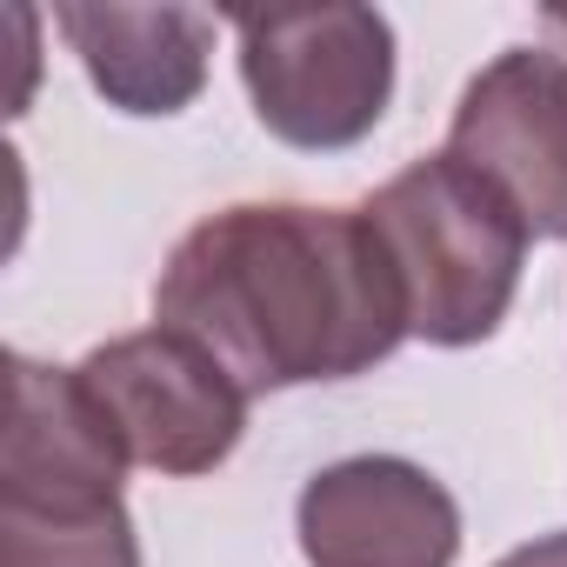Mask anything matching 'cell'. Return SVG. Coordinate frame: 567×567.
Returning a JSON list of instances; mask_svg holds the SVG:
<instances>
[{"label":"cell","mask_w":567,"mask_h":567,"mask_svg":"<svg viewBox=\"0 0 567 567\" xmlns=\"http://www.w3.org/2000/svg\"><path fill=\"white\" fill-rule=\"evenodd\" d=\"M54 28L121 114H181L207 87L214 14L200 8H54Z\"/></svg>","instance_id":"ba28073f"},{"label":"cell","mask_w":567,"mask_h":567,"mask_svg":"<svg viewBox=\"0 0 567 567\" xmlns=\"http://www.w3.org/2000/svg\"><path fill=\"white\" fill-rule=\"evenodd\" d=\"M81 381L101 401L127 461L154 474H214L247 434L240 381L174 328H147L94 348L81 361Z\"/></svg>","instance_id":"277c9868"},{"label":"cell","mask_w":567,"mask_h":567,"mask_svg":"<svg viewBox=\"0 0 567 567\" xmlns=\"http://www.w3.org/2000/svg\"><path fill=\"white\" fill-rule=\"evenodd\" d=\"M547 21H554V28H560V34H567V8H547Z\"/></svg>","instance_id":"8fae6325"},{"label":"cell","mask_w":567,"mask_h":567,"mask_svg":"<svg viewBox=\"0 0 567 567\" xmlns=\"http://www.w3.org/2000/svg\"><path fill=\"white\" fill-rule=\"evenodd\" d=\"M0 567H141L127 501L107 507H8L0 501Z\"/></svg>","instance_id":"9c48e42d"},{"label":"cell","mask_w":567,"mask_h":567,"mask_svg":"<svg viewBox=\"0 0 567 567\" xmlns=\"http://www.w3.org/2000/svg\"><path fill=\"white\" fill-rule=\"evenodd\" d=\"M127 447L114 441L81 368L8 354V427H0V501L8 507H107L121 501Z\"/></svg>","instance_id":"52a82bcc"},{"label":"cell","mask_w":567,"mask_h":567,"mask_svg":"<svg viewBox=\"0 0 567 567\" xmlns=\"http://www.w3.org/2000/svg\"><path fill=\"white\" fill-rule=\"evenodd\" d=\"M301 554L308 567H454L461 507L454 494L394 454H354L301 487Z\"/></svg>","instance_id":"8992f818"},{"label":"cell","mask_w":567,"mask_h":567,"mask_svg":"<svg viewBox=\"0 0 567 567\" xmlns=\"http://www.w3.org/2000/svg\"><path fill=\"white\" fill-rule=\"evenodd\" d=\"M240 81L274 141L334 154L381 127L394 101V28L374 8L234 14Z\"/></svg>","instance_id":"3957f363"},{"label":"cell","mask_w":567,"mask_h":567,"mask_svg":"<svg viewBox=\"0 0 567 567\" xmlns=\"http://www.w3.org/2000/svg\"><path fill=\"white\" fill-rule=\"evenodd\" d=\"M447 154L494 181L534 240H567V54L507 48L487 61L454 107Z\"/></svg>","instance_id":"5b68a950"},{"label":"cell","mask_w":567,"mask_h":567,"mask_svg":"<svg viewBox=\"0 0 567 567\" xmlns=\"http://www.w3.org/2000/svg\"><path fill=\"white\" fill-rule=\"evenodd\" d=\"M494 567H567V527L560 534H540V540H527L514 554H501Z\"/></svg>","instance_id":"30bf717a"},{"label":"cell","mask_w":567,"mask_h":567,"mask_svg":"<svg viewBox=\"0 0 567 567\" xmlns=\"http://www.w3.org/2000/svg\"><path fill=\"white\" fill-rule=\"evenodd\" d=\"M154 328L207 348L240 394L368 374L414 334L368 214L295 200H247L187 227L154 280Z\"/></svg>","instance_id":"6da1fadb"},{"label":"cell","mask_w":567,"mask_h":567,"mask_svg":"<svg viewBox=\"0 0 567 567\" xmlns=\"http://www.w3.org/2000/svg\"><path fill=\"white\" fill-rule=\"evenodd\" d=\"M361 214L394 260L408 328L427 348H474L507 321L527 260V220L494 181L454 154H434L394 174Z\"/></svg>","instance_id":"7a4b0ae2"}]
</instances>
